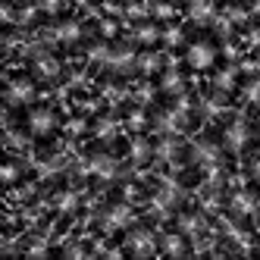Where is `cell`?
Wrapping results in <instances>:
<instances>
[{
    "mask_svg": "<svg viewBox=\"0 0 260 260\" xmlns=\"http://www.w3.org/2000/svg\"><path fill=\"white\" fill-rule=\"evenodd\" d=\"M245 101H248V104H254V107H260V79L245 82Z\"/></svg>",
    "mask_w": 260,
    "mask_h": 260,
    "instance_id": "26",
    "label": "cell"
},
{
    "mask_svg": "<svg viewBox=\"0 0 260 260\" xmlns=\"http://www.w3.org/2000/svg\"><path fill=\"white\" fill-rule=\"evenodd\" d=\"M7 107H28L35 101V82L31 79H13L4 91Z\"/></svg>",
    "mask_w": 260,
    "mask_h": 260,
    "instance_id": "5",
    "label": "cell"
},
{
    "mask_svg": "<svg viewBox=\"0 0 260 260\" xmlns=\"http://www.w3.org/2000/svg\"><path fill=\"white\" fill-rule=\"evenodd\" d=\"M128 157H132V163H147V160L154 157V147H151V141L135 138V141H132V147H128Z\"/></svg>",
    "mask_w": 260,
    "mask_h": 260,
    "instance_id": "20",
    "label": "cell"
},
{
    "mask_svg": "<svg viewBox=\"0 0 260 260\" xmlns=\"http://www.w3.org/2000/svg\"><path fill=\"white\" fill-rule=\"evenodd\" d=\"M157 38H160V28L151 25V22H141V25L135 28V41H141V44H154Z\"/></svg>",
    "mask_w": 260,
    "mask_h": 260,
    "instance_id": "22",
    "label": "cell"
},
{
    "mask_svg": "<svg viewBox=\"0 0 260 260\" xmlns=\"http://www.w3.org/2000/svg\"><path fill=\"white\" fill-rule=\"evenodd\" d=\"M201 110H204V116H219L222 110H226V101H222V94L204 98V101H201Z\"/></svg>",
    "mask_w": 260,
    "mask_h": 260,
    "instance_id": "23",
    "label": "cell"
},
{
    "mask_svg": "<svg viewBox=\"0 0 260 260\" xmlns=\"http://www.w3.org/2000/svg\"><path fill=\"white\" fill-rule=\"evenodd\" d=\"M125 248L132 257H151L157 251V235L151 229H132L125 235Z\"/></svg>",
    "mask_w": 260,
    "mask_h": 260,
    "instance_id": "4",
    "label": "cell"
},
{
    "mask_svg": "<svg viewBox=\"0 0 260 260\" xmlns=\"http://www.w3.org/2000/svg\"><path fill=\"white\" fill-rule=\"evenodd\" d=\"M179 232L185 238H198L204 232V216L201 213H182L179 216Z\"/></svg>",
    "mask_w": 260,
    "mask_h": 260,
    "instance_id": "16",
    "label": "cell"
},
{
    "mask_svg": "<svg viewBox=\"0 0 260 260\" xmlns=\"http://www.w3.org/2000/svg\"><path fill=\"white\" fill-rule=\"evenodd\" d=\"M53 41H60V44H76L79 38H82V25L79 22H72V19H66V22H60V25H53Z\"/></svg>",
    "mask_w": 260,
    "mask_h": 260,
    "instance_id": "15",
    "label": "cell"
},
{
    "mask_svg": "<svg viewBox=\"0 0 260 260\" xmlns=\"http://www.w3.org/2000/svg\"><path fill=\"white\" fill-rule=\"evenodd\" d=\"M4 179H7V182H13V179H16V166H13V163H7V166H4Z\"/></svg>",
    "mask_w": 260,
    "mask_h": 260,
    "instance_id": "35",
    "label": "cell"
},
{
    "mask_svg": "<svg viewBox=\"0 0 260 260\" xmlns=\"http://www.w3.org/2000/svg\"><path fill=\"white\" fill-rule=\"evenodd\" d=\"M251 144V125L245 119H232L226 128H222V147L232 154H241Z\"/></svg>",
    "mask_w": 260,
    "mask_h": 260,
    "instance_id": "3",
    "label": "cell"
},
{
    "mask_svg": "<svg viewBox=\"0 0 260 260\" xmlns=\"http://www.w3.org/2000/svg\"><path fill=\"white\" fill-rule=\"evenodd\" d=\"M188 19L194 25H210L216 19V10H213V0H191L188 4Z\"/></svg>",
    "mask_w": 260,
    "mask_h": 260,
    "instance_id": "13",
    "label": "cell"
},
{
    "mask_svg": "<svg viewBox=\"0 0 260 260\" xmlns=\"http://www.w3.org/2000/svg\"><path fill=\"white\" fill-rule=\"evenodd\" d=\"M251 41H254V44H260V31H251Z\"/></svg>",
    "mask_w": 260,
    "mask_h": 260,
    "instance_id": "38",
    "label": "cell"
},
{
    "mask_svg": "<svg viewBox=\"0 0 260 260\" xmlns=\"http://www.w3.org/2000/svg\"><path fill=\"white\" fill-rule=\"evenodd\" d=\"M219 144L213 141H194L191 144V160L198 166H204V170H210V166H219Z\"/></svg>",
    "mask_w": 260,
    "mask_h": 260,
    "instance_id": "11",
    "label": "cell"
},
{
    "mask_svg": "<svg viewBox=\"0 0 260 260\" xmlns=\"http://www.w3.org/2000/svg\"><path fill=\"white\" fill-rule=\"evenodd\" d=\"M163 38H166V41H170V44H179V41H182V28H176V25H170V28H166V31H163Z\"/></svg>",
    "mask_w": 260,
    "mask_h": 260,
    "instance_id": "31",
    "label": "cell"
},
{
    "mask_svg": "<svg viewBox=\"0 0 260 260\" xmlns=\"http://www.w3.org/2000/svg\"><path fill=\"white\" fill-rule=\"evenodd\" d=\"M232 85H235V72H232V69H229V72H219V76H216V88H219V91H229Z\"/></svg>",
    "mask_w": 260,
    "mask_h": 260,
    "instance_id": "29",
    "label": "cell"
},
{
    "mask_svg": "<svg viewBox=\"0 0 260 260\" xmlns=\"http://www.w3.org/2000/svg\"><path fill=\"white\" fill-rule=\"evenodd\" d=\"M104 69L116 72V76H125V72L138 69V53H135L132 47H113V50H110V60H107Z\"/></svg>",
    "mask_w": 260,
    "mask_h": 260,
    "instance_id": "9",
    "label": "cell"
},
{
    "mask_svg": "<svg viewBox=\"0 0 260 260\" xmlns=\"http://www.w3.org/2000/svg\"><path fill=\"white\" fill-rule=\"evenodd\" d=\"M57 207H60L63 213H72V210L79 207V194H76V191H63V194L57 198Z\"/></svg>",
    "mask_w": 260,
    "mask_h": 260,
    "instance_id": "25",
    "label": "cell"
},
{
    "mask_svg": "<svg viewBox=\"0 0 260 260\" xmlns=\"http://www.w3.org/2000/svg\"><path fill=\"white\" fill-rule=\"evenodd\" d=\"M251 13H254L257 19H260V0H251Z\"/></svg>",
    "mask_w": 260,
    "mask_h": 260,
    "instance_id": "37",
    "label": "cell"
},
{
    "mask_svg": "<svg viewBox=\"0 0 260 260\" xmlns=\"http://www.w3.org/2000/svg\"><path fill=\"white\" fill-rule=\"evenodd\" d=\"M53 128H57V113L50 107H35L28 113V132L38 135V138H47Z\"/></svg>",
    "mask_w": 260,
    "mask_h": 260,
    "instance_id": "7",
    "label": "cell"
},
{
    "mask_svg": "<svg viewBox=\"0 0 260 260\" xmlns=\"http://www.w3.org/2000/svg\"><path fill=\"white\" fill-rule=\"evenodd\" d=\"M191 69H210L216 63V47L210 41H191L188 44V53H185Z\"/></svg>",
    "mask_w": 260,
    "mask_h": 260,
    "instance_id": "8",
    "label": "cell"
},
{
    "mask_svg": "<svg viewBox=\"0 0 260 260\" xmlns=\"http://www.w3.org/2000/svg\"><path fill=\"white\" fill-rule=\"evenodd\" d=\"M31 69H35V79H41V82H53V79L60 76V60L53 57V53H35Z\"/></svg>",
    "mask_w": 260,
    "mask_h": 260,
    "instance_id": "12",
    "label": "cell"
},
{
    "mask_svg": "<svg viewBox=\"0 0 260 260\" xmlns=\"http://www.w3.org/2000/svg\"><path fill=\"white\" fill-rule=\"evenodd\" d=\"M88 173L98 176L101 182H113V179L119 176V163H116V157H110V154H91Z\"/></svg>",
    "mask_w": 260,
    "mask_h": 260,
    "instance_id": "10",
    "label": "cell"
},
{
    "mask_svg": "<svg viewBox=\"0 0 260 260\" xmlns=\"http://www.w3.org/2000/svg\"><path fill=\"white\" fill-rule=\"evenodd\" d=\"M257 135H260V122H257Z\"/></svg>",
    "mask_w": 260,
    "mask_h": 260,
    "instance_id": "39",
    "label": "cell"
},
{
    "mask_svg": "<svg viewBox=\"0 0 260 260\" xmlns=\"http://www.w3.org/2000/svg\"><path fill=\"white\" fill-rule=\"evenodd\" d=\"M63 257H69V260L76 257V260H79V257H85V248H79V245H69V248L63 251Z\"/></svg>",
    "mask_w": 260,
    "mask_h": 260,
    "instance_id": "33",
    "label": "cell"
},
{
    "mask_svg": "<svg viewBox=\"0 0 260 260\" xmlns=\"http://www.w3.org/2000/svg\"><path fill=\"white\" fill-rule=\"evenodd\" d=\"M128 222H132V207H128V204H110L101 213V229L104 232H119Z\"/></svg>",
    "mask_w": 260,
    "mask_h": 260,
    "instance_id": "6",
    "label": "cell"
},
{
    "mask_svg": "<svg viewBox=\"0 0 260 260\" xmlns=\"http://www.w3.org/2000/svg\"><path fill=\"white\" fill-rule=\"evenodd\" d=\"M60 166H63V163H60V157H47V160L41 163V173H44V176H50V173H57Z\"/></svg>",
    "mask_w": 260,
    "mask_h": 260,
    "instance_id": "30",
    "label": "cell"
},
{
    "mask_svg": "<svg viewBox=\"0 0 260 260\" xmlns=\"http://www.w3.org/2000/svg\"><path fill=\"white\" fill-rule=\"evenodd\" d=\"M66 7H69V0H38V10H44V13H60Z\"/></svg>",
    "mask_w": 260,
    "mask_h": 260,
    "instance_id": "28",
    "label": "cell"
},
{
    "mask_svg": "<svg viewBox=\"0 0 260 260\" xmlns=\"http://www.w3.org/2000/svg\"><path fill=\"white\" fill-rule=\"evenodd\" d=\"M98 138H116V122L113 119H98Z\"/></svg>",
    "mask_w": 260,
    "mask_h": 260,
    "instance_id": "27",
    "label": "cell"
},
{
    "mask_svg": "<svg viewBox=\"0 0 260 260\" xmlns=\"http://www.w3.org/2000/svg\"><path fill=\"white\" fill-rule=\"evenodd\" d=\"M154 125H157L160 135H179L182 128L188 125V104L179 101V104L170 107V110H160L157 119H154Z\"/></svg>",
    "mask_w": 260,
    "mask_h": 260,
    "instance_id": "2",
    "label": "cell"
},
{
    "mask_svg": "<svg viewBox=\"0 0 260 260\" xmlns=\"http://www.w3.org/2000/svg\"><path fill=\"white\" fill-rule=\"evenodd\" d=\"M82 128H85V122H82V119H76V122H69V132H76V135H79Z\"/></svg>",
    "mask_w": 260,
    "mask_h": 260,
    "instance_id": "36",
    "label": "cell"
},
{
    "mask_svg": "<svg viewBox=\"0 0 260 260\" xmlns=\"http://www.w3.org/2000/svg\"><path fill=\"white\" fill-rule=\"evenodd\" d=\"M179 154H182V147H179V141H176L173 135H166V138H163V141H157V147H154V157H157V160H163V163H173Z\"/></svg>",
    "mask_w": 260,
    "mask_h": 260,
    "instance_id": "17",
    "label": "cell"
},
{
    "mask_svg": "<svg viewBox=\"0 0 260 260\" xmlns=\"http://www.w3.org/2000/svg\"><path fill=\"white\" fill-rule=\"evenodd\" d=\"M251 179L260 185V157H254V160H251Z\"/></svg>",
    "mask_w": 260,
    "mask_h": 260,
    "instance_id": "34",
    "label": "cell"
},
{
    "mask_svg": "<svg viewBox=\"0 0 260 260\" xmlns=\"http://www.w3.org/2000/svg\"><path fill=\"white\" fill-rule=\"evenodd\" d=\"M229 210H232L235 216H251V213L257 210V198H254V191H248V188L235 191V194L229 198Z\"/></svg>",
    "mask_w": 260,
    "mask_h": 260,
    "instance_id": "14",
    "label": "cell"
},
{
    "mask_svg": "<svg viewBox=\"0 0 260 260\" xmlns=\"http://www.w3.org/2000/svg\"><path fill=\"white\" fill-rule=\"evenodd\" d=\"M160 66H163V57H160V53H154V50L138 53V69H141V72H157Z\"/></svg>",
    "mask_w": 260,
    "mask_h": 260,
    "instance_id": "21",
    "label": "cell"
},
{
    "mask_svg": "<svg viewBox=\"0 0 260 260\" xmlns=\"http://www.w3.org/2000/svg\"><path fill=\"white\" fill-rule=\"evenodd\" d=\"M229 19H232V22H245V19H248V13L241 10V7H229Z\"/></svg>",
    "mask_w": 260,
    "mask_h": 260,
    "instance_id": "32",
    "label": "cell"
},
{
    "mask_svg": "<svg viewBox=\"0 0 260 260\" xmlns=\"http://www.w3.org/2000/svg\"><path fill=\"white\" fill-rule=\"evenodd\" d=\"M160 248H163V254H170V257H182L185 251V235L182 232H166L163 238H160Z\"/></svg>",
    "mask_w": 260,
    "mask_h": 260,
    "instance_id": "18",
    "label": "cell"
},
{
    "mask_svg": "<svg viewBox=\"0 0 260 260\" xmlns=\"http://www.w3.org/2000/svg\"><path fill=\"white\" fill-rule=\"evenodd\" d=\"M182 201H185V188L179 182L166 179V182H160V188L151 201V210H154V216H170V210H176Z\"/></svg>",
    "mask_w": 260,
    "mask_h": 260,
    "instance_id": "1",
    "label": "cell"
},
{
    "mask_svg": "<svg viewBox=\"0 0 260 260\" xmlns=\"http://www.w3.org/2000/svg\"><path fill=\"white\" fill-rule=\"evenodd\" d=\"M160 88H163V94H173V98H176V94H182V91H185V79H182V72L170 69V72L163 76Z\"/></svg>",
    "mask_w": 260,
    "mask_h": 260,
    "instance_id": "19",
    "label": "cell"
},
{
    "mask_svg": "<svg viewBox=\"0 0 260 260\" xmlns=\"http://www.w3.org/2000/svg\"><path fill=\"white\" fill-rule=\"evenodd\" d=\"M110 50H113V47H107V44H94V47L88 50V60H91V63H98V66H107Z\"/></svg>",
    "mask_w": 260,
    "mask_h": 260,
    "instance_id": "24",
    "label": "cell"
}]
</instances>
